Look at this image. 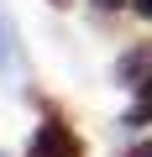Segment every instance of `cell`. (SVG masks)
Here are the masks:
<instances>
[{
  "mask_svg": "<svg viewBox=\"0 0 152 157\" xmlns=\"http://www.w3.org/2000/svg\"><path fill=\"white\" fill-rule=\"evenodd\" d=\"M131 6H136V16H147V21H152V0H131Z\"/></svg>",
  "mask_w": 152,
  "mask_h": 157,
  "instance_id": "cell-6",
  "label": "cell"
},
{
  "mask_svg": "<svg viewBox=\"0 0 152 157\" xmlns=\"http://www.w3.org/2000/svg\"><path fill=\"white\" fill-rule=\"evenodd\" d=\"M136 121H152V84H142V100H136V110H131V126Z\"/></svg>",
  "mask_w": 152,
  "mask_h": 157,
  "instance_id": "cell-4",
  "label": "cell"
},
{
  "mask_svg": "<svg viewBox=\"0 0 152 157\" xmlns=\"http://www.w3.org/2000/svg\"><path fill=\"white\" fill-rule=\"evenodd\" d=\"M53 6H73V0H53Z\"/></svg>",
  "mask_w": 152,
  "mask_h": 157,
  "instance_id": "cell-7",
  "label": "cell"
},
{
  "mask_svg": "<svg viewBox=\"0 0 152 157\" xmlns=\"http://www.w3.org/2000/svg\"><path fill=\"white\" fill-rule=\"evenodd\" d=\"M115 78H121V84H131V89L152 84V42H136V47H126V52L115 58Z\"/></svg>",
  "mask_w": 152,
  "mask_h": 157,
  "instance_id": "cell-2",
  "label": "cell"
},
{
  "mask_svg": "<svg viewBox=\"0 0 152 157\" xmlns=\"http://www.w3.org/2000/svg\"><path fill=\"white\" fill-rule=\"evenodd\" d=\"M6 63H16V26L0 16V68H6Z\"/></svg>",
  "mask_w": 152,
  "mask_h": 157,
  "instance_id": "cell-3",
  "label": "cell"
},
{
  "mask_svg": "<svg viewBox=\"0 0 152 157\" xmlns=\"http://www.w3.org/2000/svg\"><path fill=\"white\" fill-rule=\"evenodd\" d=\"M100 6H121V0H100Z\"/></svg>",
  "mask_w": 152,
  "mask_h": 157,
  "instance_id": "cell-8",
  "label": "cell"
},
{
  "mask_svg": "<svg viewBox=\"0 0 152 157\" xmlns=\"http://www.w3.org/2000/svg\"><path fill=\"white\" fill-rule=\"evenodd\" d=\"M126 157H152V141H136V147H131Z\"/></svg>",
  "mask_w": 152,
  "mask_h": 157,
  "instance_id": "cell-5",
  "label": "cell"
},
{
  "mask_svg": "<svg viewBox=\"0 0 152 157\" xmlns=\"http://www.w3.org/2000/svg\"><path fill=\"white\" fill-rule=\"evenodd\" d=\"M26 157H84V141L73 136L63 121H47V126H37V131H32Z\"/></svg>",
  "mask_w": 152,
  "mask_h": 157,
  "instance_id": "cell-1",
  "label": "cell"
}]
</instances>
